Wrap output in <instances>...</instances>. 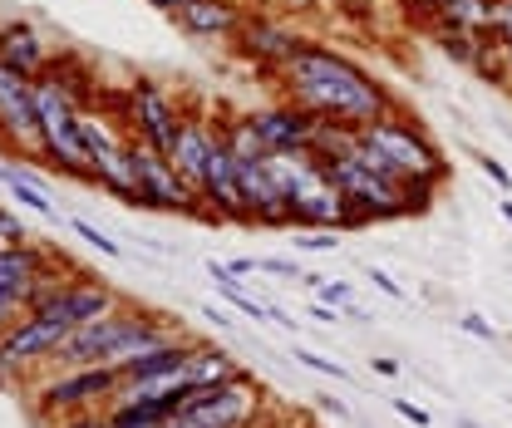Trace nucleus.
Here are the masks:
<instances>
[{
	"label": "nucleus",
	"instance_id": "obj_6",
	"mask_svg": "<svg viewBox=\"0 0 512 428\" xmlns=\"http://www.w3.org/2000/svg\"><path fill=\"white\" fill-rule=\"evenodd\" d=\"M74 335V320H64L60 310H30L25 320H15L0 335V369L10 374V384H20L30 369H50L60 345Z\"/></svg>",
	"mask_w": 512,
	"mask_h": 428
},
{
	"label": "nucleus",
	"instance_id": "obj_25",
	"mask_svg": "<svg viewBox=\"0 0 512 428\" xmlns=\"http://www.w3.org/2000/svg\"><path fill=\"white\" fill-rule=\"evenodd\" d=\"M296 232V227H291ZM291 246L296 251H340V237L335 232H320V227H301L296 237H291Z\"/></svg>",
	"mask_w": 512,
	"mask_h": 428
},
{
	"label": "nucleus",
	"instance_id": "obj_20",
	"mask_svg": "<svg viewBox=\"0 0 512 428\" xmlns=\"http://www.w3.org/2000/svg\"><path fill=\"white\" fill-rule=\"evenodd\" d=\"M55 256L45 251L40 242L25 246H0V291H30L40 271H50Z\"/></svg>",
	"mask_w": 512,
	"mask_h": 428
},
{
	"label": "nucleus",
	"instance_id": "obj_36",
	"mask_svg": "<svg viewBox=\"0 0 512 428\" xmlns=\"http://www.w3.org/2000/svg\"><path fill=\"white\" fill-rule=\"evenodd\" d=\"M370 281H375V286H380L384 296H394V301H404V286H399V281H394V276H384V271H370Z\"/></svg>",
	"mask_w": 512,
	"mask_h": 428
},
{
	"label": "nucleus",
	"instance_id": "obj_46",
	"mask_svg": "<svg viewBox=\"0 0 512 428\" xmlns=\"http://www.w3.org/2000/svg\"><path fill=\"white\" fill-rule=\"evenodd\" d=\"M0 153H5V143H0Z\"/></svg>",
	"mask_w": 512,
	"mask_h": 428
},
{
	"label": "nucleus",
	"instance_id": "obj_19",
	"mask_svg": "<svg viewBox=\"0 0 512 428\" xmlns=\"http://www.w3.org/2000/svg\"><path fill=\"white\" fill-rule=\"evenodd\" d=\"M217 123H207V119H188L183 123V133H178V148L168 153L173 163H178V173L188 178L192 187L202 183V168H207V158H212V143H217Z\"/></svg>",
	"mask_w": 512,
	"mask_h": 428
},
{
	"label": "nucleus",
	"instance_id": "obj_1",
	"mask_svg": "<svg viewBox=\"0 0 512 428\" xmlns=\"http://www.w3.org/2000/svg\"><path fill=\"white\" fill-rule=\"evenodd\" d=\"M286 84V104L306 109L325 123H345V128H365V123L394 114V99L380 79H370L355 60H345L330 45H301L291 64L281 69Z\"/></svg>",
	"mask_w": 512,
	"mask_h": 428
},
{
	"label": "nucleus",
	"instance_id": "obj_29",
	"mask_svg": "<svg viewBox=\"0 0 512 428\" xmlns=\"http://www.w3.org/2000/svg\"><path fill=\"white\" fill-rule=\"evenodd\" d=\"M493 45H508L512 40V0H498L493 5V35H488Z\"/></svg>",
	"mask_w": 512,
	"mask_h": 428
},
{
	"label": "nucleus",
	"instance_id": "obj_33",
	"mask_svg": "<svg viewBox=\"0 0 512 428\" xmlns=\"http://www.w3.org/2000/svg\"><path fill=\"white\" fill-rule=\"evenodd\" d=\"M0 237H5V242H10V246H25V242H35V237L25 232V222H20V217H10L5 207H0Z\"/></svg>",
	"mask_w": 512,
	"mask_h": 428
},
{
	"label": "nucleus",
	"instance_id": "obj_14",
	"mask_svg": "<svg viewBox=\"0 0 512 428\" xmlns=\"http://www.w3.org/2000/svg\"><path fill=\"white\" fill-rule=\"evenodd\" d=\"M242 168V197H247V212H252V227H296L291 217V202L276 183L271 163H237Z\"/></svg>",
	"mask_w": 512,
	"mask_h": 428
},
{
	"label": "nucleus",
	"instance_id": "obj_43",
	"mask_svg": "<svg viewBox=\"0 0 512 428\" xmlns=\"http://www.w3.org/2000/svg\"><path fill=\"white\" fill-rule=\"evenodd\" d=\"M503 217H508V222H512V202H503Z\"/></svg>",
	"mask_w": 512,
	"mask_h": 428
},
{
	"label": "nucleus",
	"instance_id": "obj_3",
	"mask_svg": "<svg viewBox=\"0 0 512 428\" xmlns=\"http://www.w3.org/2000/svg\"><path fill=\"white\" fill-rule=\"evenodd\" d=\"M84 79L64 74L60 64H50L40 79H35V99H40V138H45V158L55 173L64 178H79V183H94V163H89V148H84V133H79V109H84Z\"/></svg>",
	"mask_w": 512,
	"mask_h": 428
},
{
	"label": "nucleus",
	"instance_id": "obj_37",
	"mask_svg": "<svg viewBox=\"0 0 512 428\" xmlns=\"http://www.w3.org/2000/svg\"><path fill=\"white\" fill-rule=\"evenodd\" d=\"M306 315H311L316 325H335V320H340V315H335V306H325V301H316V306L306 310Z\"/></svg>",
	"mask_w": 512,
	"mask_h": 428
},
{
	"label": "nucleus",
	"instance_id": "obj_26",
	"mask_svg": "<svg viewBox=\"0 0 512 428\" xmlns=\"http://www.w3.org/2000/svg\"><path fill=\"white\" fill-rule=\"evenodd\" d=\"M296 365L316 369V374H330L335 384H345V379H350V374H345V365H340V360H325V355H316V350H296Z\"/></svg>",
	"mask_w": 512,
	"mask_h": 428
},
{
	"label": "nucleus",
	"instance_id": "obj_5",
	"mask_svg": "<svg viewBox=\"0 0 512 428\" xmlns=\"http://www.w3.org/2000/svg\"><path fill=\"white\" fill-rule=\"evenodd\" d=\"M325 173L335 183L345 187L350 207H355V227H370V222H394V217H409V212H424L434 187H414V183H399V178H384L375 173L355 148L340 153V158H320Z\"/></svg>",
	"mask_w": 512,
	"mask_h": 428
},
{
	"label": "nucleus",
	"instance_id": "obj_35",
	"mask_svg": "<svg viewBox=\"0 0 512 428\" xmlns=\"http://www.w3.org/2000/svg\"><path fill=\"white\" fill-rule=\"evenodd\" d=\"M394 409H399V414H404V419H409L414 428H434V419H429L419 404H409V399H394Z\"/></svg>",
	"mask_w": 512,
	"mask_h": 428
},
{
	"label": "nucleus",
	"instance_id": "obj_44",
	"mask_svg": "<svg viewBox=\"0 0 512 428\" xmlns=\"http://www.w3.org/2000/svg\"><path fill=\"white\" fill-rule=\"evenodd\" d=\"M429 5H434V15H439V10H444V0H429Z\"/></svg>",
	"mask_w": 512,
	"mask_h": 428
},
{
	"label": "nucleus",
	"instance_id": "obj_27",
	"mask_svg": "<svg viewBox=\"0 0 512 428\" xmlns=\"http://www.w3.org/2000/svg\"><path fill=\"white\" fill-rule=\"evenodd\" d=\"M316 296L325 301V306L345 310L350 301H355V286H350V281H320V286H316Z\"/></svg>",
	"mask_w": 512,
	"mask_h": 428
},
{
	"label": "nucleus",
	"instance_id": "obj_45",
	"mask_svg": "<svg viewBox=\"0 0 512 428\" xmlns=\"http://www.w3.org/2000/svg\"><path fill=\"white\" fill-rule=\"evenodd\" d=\"M0 246H10V242H5V237H0Z\"/></svg>",
	"mask_w": 512,
	"mask_h": 428
},
{
	"label": "nucleus",
	"instance_id": "obj_39",
	"mask_svg": "<svg viewBox=\"0 0 512 428\" xmlns=\"http://www.w3.org/2000/svg\"><path fill=\"white\" fill-rule=\"evenodd\" d=\"M202 315H207V325H217V330H232V315H222L217 306H207Z\"/></svg>",
	"mask_w": 512,
	"mask_h": 428
},
{
	"label": "nucleus",
	"instance_id": "obj_17",
	"mask_svg": "<svg viewBox=\"0 0 512 428\" xmlns=\"http://www.w3.org/2000/svg\"><path fill=\"white\" fill-rule=\"evenodd\" d=\"M89 163H94V187L114 192V197L128 202V207H143L138 173H133V158H128V138L124 143H104V148H94V153H89Z\"/></svg>",
	"mask_w": 512,
	"mask_h": 428
},
{
	"label": "nucleus",
	"instance_id": "obj_40",
	"mask_svg": "<svg viewBox=\"0 0 512 428\" xmlns=\"http://www.w3.org/2000/svg\"><path fill=\"white\" fill-rule=\"evenodd\" d=\"M281 10H296V15H306V10H316V0H276Z\"/></svg>",
	"mask_w": 512,
	"mask_h": 428
},
{
	"label": "nucleus",
	"instance_id": "obj_12",
	"mask_svg": "<svg viewBox=\"0 0 512 428\" xmlns=\"http://www.w3.org/2000/svg\"><path fill=\"white\" fill-rule=\"evenodd\" d=\"M237 45H242V55H252L256 64H266V69H286L291 55L301 50V45H311L296 25H286V20H276V15H247V25L237 30Z\"/></svg>",
	"mask_w": 512,
	"mask_h": 428
},
{
	"label": "nucleus",
	"instance_id": "obj_34",
	"mask_svg": "<svg viewBox=\"0 0 512 428\" xmlns=\"http://www.w3.org/2000/svg\"><path fill=\"white\" fill-rule=\"evenodd\" d=\"M55 428H109V414L94 409V414H69V419H55Z\"/></svg>",
	"mask_w": 512,
	"mask_h": 428
},
{
	"label": "nucleus",
	"instance_id": "obj_18",
	"mask_svg": "<svg viewBox=\"0 0 512 428\" xmlns=\"http://www.w3.org/2000/svg\"><path fill=\"white\" fill-rule=\"evenodd\" d=\"M45 310H60L64 320H74V325H84V320H99V315H109V310H119V296L104 286V281H79V271L64 281V291L50 301Z\"/></svg>",
	"mask_w": 512,
	"mask_h": 428
},
{
	"label": "nucleus",
	"instance_id": "obj_15",
	"mask_svg": "<svg viewBox=\"0 0 512 428\" xmlns=\"http://www.w3.org/2000/svg\"><path fill=\"white\" fill-rule=\"evenodd\" d=\"M252 10H242V0H183L178 25L197 40H237V30L247 25Z\"/></svg>",
	"mask_w": 512,
	"mask_h": 428
},
{
	"label": "nucleus",
	"instance_id": "obj_4",
	"mask_svg": "<svg viewBox=\"0 0 512 428\" xmlns=\"http://www.w3.org/2000/svg\"><path fill=\"white\" fill-rule=\"evenodd\" d=\"M276 183L291 202V217L296 227H320V232H340V227H355V207L345 197V187L325 173L316 153H271L266 158Z\"/></svg>",
	"mask_w": 512,
	"mask_h": 428
},
{
	"label": "nucleus",
	"instance_id": "obj_23",
	"mask_svg": "<svg viewBox=\"0 0 512 428\" xmlns=\"http://www.w3.org/2000/svg\"><path fill=\"white\" fill-rule=\"evenodd\" d=\"M222 138H227V148H232V158L237 163H261V158H271V148H266V138L256 133L252 114H242V119H232L222 128Z\"/></svg>",
	"mask_w": 512,
	"mask_h": 428
},
{
	"label": "nucleus",
	"instance_id": "obj_11",
	"mask_svg": "<svg viewBox=\"0 0 512 428\" xmlns=\"http://www.w3.org/2000/svg\"><path fill=\"white\" fill-rule=\"evenodd\" d=\"M183 123L188 119L178 114V104H173L153 79H138V84L128 89V133H133V138H148L153 148L173 153V148H178Z\"/></svg>",
	"mask_w": 512,
	"mask_h": 428
},
{
	"label": "nucleus",
	"instance_id": "obj_22",
	"mask_svg": "<svg viewBox=\"0 0 512 428\" xmlns=\"http://www.w3.org/2000/svg\"><path fill=\"white\" fill-rule=\"evenodd\" d=\"M434 20L473 30V35H493V0H444V10Z\"/></svg>",
	"mask_w": 512,
	"mask_h": 428
},
{
	"label": "nucleus",
	"instance_id": "obj_38",
	"mask_svg": "<svg viewBox=\"0 0 512 428\" xmlns=\"http://www.w3.org/2000/svg\"><path fill=\"white\" fill-rule=\"evenodd\" d=\"M227 266H232V276L242 281V276H252V271H256V256H232Z\"/></svg>",
	"mask_w": 512,
	"mask_h": 428
},
{
	"label": "nucleus",
	"instance_id": "obj_2",
	"mask_svg": "<svg viewBox=\"0 0 512 428\" xmlns=\"http://www.w3.org/2000/svg\"><path fill=\"white\" fill-rule=\"evenodd\" d=\"M355 153H360L375 173L399 178V183L439 187L448 178V163H444V153H439V143H434L419 123L404 119L399 109L375 123H365L360 138H355Z\"/></svg>",
	"mask_w": 512,
	"mask_h": 428
},
{
	"label": "nucleus",
	"instance_id": "obj_21",
	"mask_svg": "<svg viewBox=\"0 0 512 428\" xmlns=\"http://www.w3.org/2000/svg\"><path fill=\"white\" fill-rule=\"evenodd\" d=\"M188 379L192 384H232V379H247V369L237 365L227 350H217V345H197V340H192Z\"/></svg>",
	"mask_w": 512,
	"mask_h": 428
},
{
	"label": "nucleus",
	"instance_id": "obj_32",
	"mask_svg": "<svg viewBox=\"0 0 512 428\" xmlns=\"http://www.w3.org/2000/svg\"><path fill=\"white\" fill-rule=\"evenodd\" d=\"M473 163H478V173H483V178H493V183L503 187V192H512V178H508V168H503L498 158H488V153H473Z\"/></svg>",
	"mask_w": 512,
	"mask_h": 428
},
{
	"label": "nucleus",
	"instance_id": "obj_10",
	"mask_svg": "<svg viewBox=\"0 0 512 428\" xmlns=\"http://www.w3.org/2000/svg\"><path fill=\"white\" fill-rule=\"evenodd\" d=\"M261 414V389L247 379H232V384H197L192 404L183 409V419L192 428H252Z\"/></svg>",
	"mask_w": 512,
	"mask_h": 428
},
{
	"label": "nucleus",
	"instance_id": "obj_42",
	"mask_svg": "<svg viewBox=\"0 0 512 428\" xmlns=\"http://www.w3.org/2000/svg\"><path fill=\"white\" fill-rule=\"evenodd\" d=\"M498 50H503V74H508V84H512V40L508 45H498Z\"/></svg>",
	"mask_w": 512,
	"mask_h": 428
},
{
	"label": "nucleus",
	"instance_id": "obj_31",
	"mask_svg": "<svg viewBox=\"0 0 512 428\" xmlns=\"http://www.w3.org/2000/svg\"><path fill=\"white\" fill-rule=\"evenodd\" d=\"M69 227H74V232H79V237H84L89 246H99L104 256H119V242H114V237H104L94 222H69Z\"/></svg>",
	"mask_w": 512,
	"mask_h": 428
},
{
	"label": "nucleus",
	"instance_id": "obj_13",
	"mask_svg": "<svg viewBox=\"0 0 512 428\" xmlns=\"http://www.w3.org/2000/svg\"><path fill=\"white\" fill-rule=\"evenodd\" d=\"M252 123H256V133L266 138V148H271V153H311L316 128H320L316 114H306V109H296V104L256 109Z\"/></svg>",
	"mask_w": 512,
	"mask_h": 428
},
{
	"label": "nucleus",
	"instance_id": "obj_30",
	"mask_svg": "<svg viewBox=\"0 0 512 428\" xmlns=\"http://www.w3.org/2000/svg\"><path fill=\"white\" fill-rule=\"evenodd\" d=\"M256 271H271V276H281V281H296V276H306L296 261H286V256H256Z\"/></svg>",
	"mask_w": 512,
	"mask_h": 428
},
{
	"label": "nucleus",
	"instance_id": "obj_47",
	"mask_svg": "<svg viewBox=\"0 0 512 428\" xmlns=\"http://www.w3.org/2000/svg\"><path fill=\"white\" fill-rule=\"evenodd\" d=\"M493 5H498V0H493Z\"/></svg>",
	"mask_w": 512,
	"mask_h": 428
},
{
	"label": "nucleus",
	"instance_id": "obj_28",
	"mask_svg": "<svg viewBox=\"0 0 512 428\" xmlns=\"http://www.w3.org/2000/svg\"><path fill=\"white\" fill-rule=\"evenodd\" d=\"M458 330L473 335V340H483V345H498V325H488L483 315H458Z\"/></svg>",
	"mask_w": 512,
	"mask_h": 428
},
{
	"label": "nucleus",
	"instance_id": "obj_9",
	"mask_svg": "<svg viewBox=\"0 0 512 428\" xmlns=\"http://www.w3.org/2000/svg\"><path fill=\"white\" fill-rule=\"evenodd\" d=\"M0 143H5V158H45L35 79L5 64H0Z\"/></svg>",
	"mask_w": 512,
	"mask_h": 428
},
{
	"label": "nucleus",
	"instance_id": "obj_24",
	"mask_svg": "<svg viewBox=\"0 0 512 428\" xmlns=\"http://www.w3.org/2000/svg\"><path fill=\"white\" fill-rule=\"evenodd\" d=\"M434 35H439V50H444L448 60L458 64H478L483 55V45H488V35H473V30H458V25H444V20H434Z\"/></svg>",
	"mask_w": 512,
	"mask_h": 428
},
{
	"label": "nucleus",
	"instance_id": "obj_7",
	"mask_svg": "<svg viewBox=\"0 0 512 428\" xmlns=\"http://www.w3.org/2000/svg\"><path fill=\"white\" fill-rule=\"evenodd\" d=\"M114 389H119V369H109V365L60 369L55 379H45L35 389V414H45V419L94 414V409H109Z\"/></svg>",
	"mask_w": 512,
	"mask_h": 428
},
{
	"label": "nucleus",
	"instance_id": "obj_8",
	"mask_svg": "<svg viewBox=\"0 0 512 428\" xmlns=\"http://www.w3.org/2000/svg\"><path fill=\"white\" fill-rule=\"evenodd\" d=\"M128 158H133V173H138L143 207H163V212L202 217V197H197V187L178 173V163H173L163 148H153L148 138H133V133H128Z\"/></svg>",
	"mask_w": 512,
	"mask_h": 428
},
{
	"label": "nucleus",
	"instance_id": "obj_41",
	"mask_svg": "<svg viewBox=\"0 0 512 428\" xmlns=\"http://www.w3.org/2000/svg\"><path fill=\"white\" fill-rule=\"evenodd\" d=\"M148 5H153V10H168V15H178V10H183V0H148Z\"/></svg>",
	"mask_w": 512,
	"mask_h": 428
},
{
	"label": "nucleus",
	"instance_id": "obj_48",
	"mask_svg": "<svg viewBox=\"0 0 512 428\" xmlns=\"http://www.w3.org/2000/svg\"><path fill=\"white\" fill-rule=\"evenodd\" d=\"M468 428H473V424H468Z\"/></svg>",
	"mask_w": 512,
	"mask_h": 428
},
{
	"label": "nucleus",
	"instance_id": "obj_16",
	"mask_svg": "<svg viewBox=\"0 0 512 428\" xmlns=\"http://www.w3.org/2000/svg\"><path fill=\"white\" fill-rule=\"evenodd\" d=\"M0 64L15 69V74H25V79H40V74L50 69V50H45L40 30L25 25V20L0 25Z\"/></svg>",
	"mask_w": 512,
	"mask_h": 428
}]
</instances>
